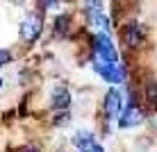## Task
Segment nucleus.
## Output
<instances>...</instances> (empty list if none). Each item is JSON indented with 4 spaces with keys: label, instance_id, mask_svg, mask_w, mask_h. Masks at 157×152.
Returning a JSON list of instances; mask_svg holds the SVG:
<instances>
[{
    "label": "nucleus",
    "instance_id": "nucleus-8",
    "mask_svg": "<svg viewBox=\"0 0 157 152\" xmlns=\"http://www.w3.org/2000/svg\"><path fill=\"white\" fill-rule=\"evenodd\" d=\"M144 100H146V105H148L150 109L157 111V80L146 82V86H144Z\"/></svg>",
    "mask_w": 157,
    "mask_h": 152
},
{
    "label": "nucleus",
    "instance_id": "nucleus-16",
    "mask_svg": "<svg viewBox=\"0 0 157 152\" xmlns=\"http://www.w3.org/2000/svg\"><path fill=\"white\" fill-rule=\"evenodd\" d=\"M21 152H41L39 148H36V145H28V148H23Z\"/></svg>",
    "mask_w": 157,
    "mask_h": 152
},
{
    "label": "nucleus",
    "instance_id": "nucleus-2",
    "mask_svg": "<svg viewBox=\"0 0 157 152\" xmlns=\"http://www.w3.org/2000/svg\"><path fill=\"white\" fill-rule=\"evenodd\" d=\"M41 34H43V16L39 12L25 14L18 23V39L23 43H28V46H32V43L39 41Z\"/></svg>",
    "mask_w": 157,
    "mask_h": 152
},
{
    "label": "nucleus",
    "instance_id": "nucleus-11",
    "mask_svg": "<svg viewBox=\"0 0 157 152\" xmlns=\"http://www.w3.org/2000/svg\"><path fill=\"white\" fill-rule=\"evenodd\" d=\"M68 28H71V16L68 14H59L55 18V36L64 39V36L68 34Z\"/></svg>",
    "mask_w": 157,
    "mask_h": 152
},
{
    "label": "nucleus",
    "instance_id": "nucleus-12",
    "mask_svg": "<svg viewBox=\"0 0 157 152\" xmlns=\"http://www.w3.org/2000/svg\"><path fill=\"white\" fill-rule=\"evenodd\" d=\"M105 2L102 0H82V12L84 16H94V14H102Z\"/></svg>",
    "mask_w": 157,
    "mask_h": 152
},
{
    "label": "nucleus",
    "instance_id": "nucleus-9",
    "mask_svg": "<svg viewBox=\"0 0 157 152\" xmlns=\"http://www.w3.org/2000/svg\"><path fill=\"white\" fill-rule=\"evenodd\" d=\"M94 141H96V134L91 132V129H78V132L73 134L71 143L75 145V148H84V145L94 143Z\"/></svg>",
    "mask_w": 157,
    "mask_h": 152
},
{
    "label": "nucleus",
    "instance_id": "nucleus-14",
    "mask_svg": "<svg viewBox=\"0 0 157 152\" xmlns=\"http://www.w3.org/2000/svg\"><path fill=\"white\" fill-rule=\"evenodd\" d=\"M57 5H59V0H39V7H36V12L43 16V14H46V9H52V7H57Z\"/></svg>",
    "mask_w": 157,
    "mask_h": 152
},
{
    "label": "nucleus",
    "instance_id": "nucleus-18",
    "mask_svg": "<svg viewBox=\"0 0 157 152\" xmlns=\"http://www.w3.org/2000/svg\"><path fill=\"white\" fill-rule=\"evenodd\" d=\"M2 86H5V80H2V75H0V91H2Z\"/></svg>",
    "mask_w": 157,
    "mask_h": 152
},
{
    "label": "nucleus",
    "instance_id": "nucleus-6",
    "mask_svg": "<svg viewBox=\"0 0 157 152\" xmlns=\"http://www.w3.org/2000/svg\"><path fill=\"white\" fill-rule=\"evenodd\" d=\"M121 109H123V95H121L118 89L112 86V89L105 93V98H102V116H105V120L109 123V120H114V118H118Z\"/></svg>",
    "mask_w": 157,
    "mask_h": 152
},
{
    "label": "nucleus",
    "instance_id": "nucleus-10",
    "mask_svg": "<svg viewBox=\"0 0 157 152\" xmlns=\"http://www.w3.org/2000/svg\"><path fill=\"white\" fill-rule=\"evenodd\" d=\"M86 18H89L91 28H96V30H100V32H107V34L112 32V20L107 18L105 14H94V16H86Z\"/></svg>",
    "mask_w": 157,
    "mask_h": 152
},
{
    "label": "nucleus",
    "instance_id": "nucleus-15",
    "mask_svg": "<svg viewBox=\"0 0 157 152\" xmlns=\"http://www.w3.org/2000/svg\"><path fill=\"white\" fill-rule=\"evenodd\" d=\"M12 61H14L12 50H7V48H0V68L7 66V64H12Z\"/></svg>",
    "mask_w": 157,
    "mask_h": 152
},
{
    "label": "nucleus",
    "instance_id": "nucleus-17",
    "mask_svg": "<svg viewBox=\"0 0 157 152\" xmlns=\"http://www.w3.org/2000/svg\"><path fill=\"white\" fill-rule=\"evenodd\" d=\"M9 5H14V7H21V5H25V0H7Z\"/></svg>",
    "mask_w": 157,
    "mask_h": 152
},
{
    "label": "nucleus",
    "instance_id": "nucleus-1",
    "mask_svg": "<svg viewBox=\"0 0 157 152\" xmlns=\"http://www.w3.org/2000/svg\"><path fill=\"white\" fill-rule=\"evenodd\" d=\"M91 48H94V59L96 61H105V64H114L121 61L118 59V50L112 41V36L107 32H96L91 39Z\"/></svg>",
    "mask_w": 157,
    "mask_h": 152
},
{
    "label": "nucleus",
    "instance_id": "nucleus-5",
    "mask_svg": "<svg viewBox=\"0 0 157 152\" xmlns=\"http://www.w3.org/2000/svg\"><path fill=\"white\" fill-rule=\"evenodd\" d=\"M121 41L125 43L128 48H139L146 41V30L139 20H128L121 28Z\"/></svg>",
    "mask_w": 157,
    "mask_h": 152
},
{
    "label": "nucleus",
    "instance_id": "nucleus-13",
    "mask_svg": "<svg viewBox=\"0 0 157 152\" xmlns=\"http://www.w3.org/2000/svg\"><path fill=\"white\" fill-rule=\"evenodd\" d=\"M68 120H71L68 109H55V113H52V125H66Z\"/></svg>",
    "mask_w": 157,
    "mask_h": 152
},
{
    "label": "nucleus",
    "instance_id": "nucleus-3",
    "mask_svg": "<svg viewBox=\"0 0 157 152\" xmlns=\"http://www.w3.org/2000/svg\"><path fill=\"white\" fill-rule=\"evenodd\" d=\"M94 70L100 75L105 82H109V84H123L128 80V68L123 66L121 61H114V64H105V61H96L94 59Z\"/></svg>",
    "mask_w": 157,
    "mask_h": 152
},
{
    "label": "nucleus",
    "instance_id": "nucleus-7",
    "mask_svg": "<svg viewBox=\"0 0 157 152\" xmlns=\"http://www.w3.org/2000/svg\"><path fill=\"white\" fill-rule=\"evenodd\" d=\"M71 102H73V98H71V91H68L66 86H55V89H52V93H50L52 109H68Z\"/></svg>",
    "mask_w": 157,
    "mask_h": 152
},
{
    "label": "nucleus",
    "instance_id": "nucleus-4",
    "mask_svg": "<svg viewBox=\"0 0 157 152\" xmlns=\"http://www.w3.org/2000/svg\"><path fill=\"white\" fill-rule=\"evenodd\" d=\"M144 120H146V111L139 102H130L125 109H121V113H118V127L121 129L139 127Z\"/></svg>",
    "mask_w": 157,
    "mask_h": 152
}]
</instances>
